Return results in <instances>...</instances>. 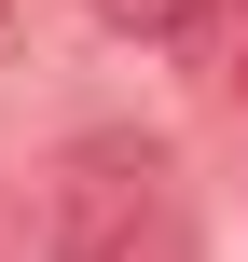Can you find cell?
Masks as SVG:
<instances>
[{"label":"cell","mask_w":248,"mask_h":262,"mask_svg":"<svg viewBox=\"0 0 248 262\" xmlns=\"http://www.w3.org/2000/svg\"><path fill=\"white\" fill-rule=\"evenodd\" d=\"M28 221H41V262H138L166 235V152L152 138H69L55 166H41V193H28Z\"/></svg>","instance_id":"obj_1"},{"label":"cell","mask_w":248,"mask_h":262,"mask_svg":"<svg viewBox=\"0 0 248 262\" xmlns=\"http://www.w3.org/2000/svg\"><path fill=\"white\" fill-rule=\"evenodd\" d=\"M221 0H97V28L110 41H179V28H207Z\"/></svg>","instance_id":"obj_2"},{"label":"cell","mask_w":248,"mask_h":262,"mask_svg":"<svg viewBox=\"0 0 248 262\" xmlns=\"http://www.w3.org/2000/svg\"><path fill=\"white\" fill-rule=\"evenodd\" d=\"M235 97H248V14H235Z\"/></svg>","instance_id":"obj_3"}]
</instances>
